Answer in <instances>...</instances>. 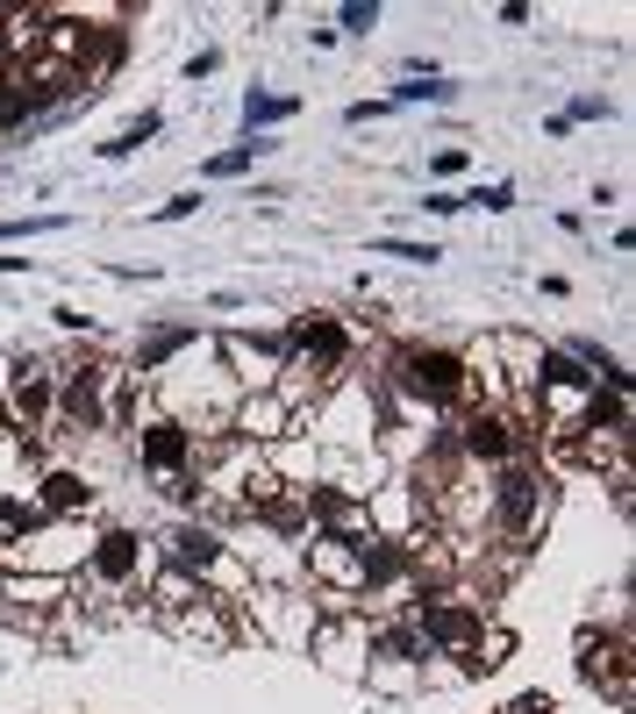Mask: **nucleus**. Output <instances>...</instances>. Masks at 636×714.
Segmentation results:
<instances>
[{
    "mask_svg": "<svg viewBox=\"0 0 636 714\" xmlns=\"http://www.w3.org/2000/svg\"><path fill=\"white\" fill-rule=\"evenodd\" d=\"M601 115H608V100L586 94V100H572V115H565V121H601Z\"/></svg>",
    "mask_w": 636,
    "mask_h": 714,
    "instance_id": "nucleus-25",
    "label": "nucleus"
},
{
    "mask_svg": "<svg viewBox=\"0 0 636 714\" xmlns=\"http://www.w3.org/2000/svg\"><path fill=\"white\" fill-rule=\"evenodd\" d=\"M94 500V486H86L80 472H43V514H72Z\"/></svg>",
    "mask_w": 636,
    "mask_h": 714,
    "instance_id": "nucleus-13",
    "label": "nucleus"
},
{
    "mask_svg": "<svg viewBox=\"0 0 636 714\" xmlns=\"http://www.w3.org/2000/svg\"><path fill=\"white\" fill-rule=\"evenodd\" d=\"M393 94H401V100H451V86H444V79H430V72H407V79L393 86Z\"/></svg>",
    "mask_w": 636,
    "mask_h": 714,
    "instance_id": "nucleus-19",
    "label": "nucleus"
},
{
    "mask_svg": "<svg viewBox=\"0 0 636 714\" xmlns=\"http://www.w3.org/2000/svg\"><path fill=\"white\" fill-rule=\"evenodd\" d=\"M380 22V8H372V0H351V8H343V29H372Z\"/></svg>",
    "mask_w": 636,
    "mask_h": 714,
    "instance_id": "nucleus-23",
    "label": "nucleus"
},
{
    "mask_svg": "<svg viewBox=\"0 0 636 714\" xmlns=\"http://www.w3.org/2000/svg\"><path fill=\"white\" fill-rule=\"evenodd\" d=\"M193 207H201V193H179V201H165V207H158V215H165V222H187Z\"/></svg>",
    "mask_w": 636,
    "mask_h": 714,
    "instance_id": "nucleus-24",
    "label": "nucleus"
},
{
    "mask_svg": "<svg viewBox=\"0 0 636 714\" xmlns=\"http://www.w3.org/2000/svg\"><path fill=\"white\" fill-rule=\"evenodd\" d=\"M372 257H401V265H436V243H401V236H372Z\"/></svg>",
    "mask_w": 636,
    "mask_h": 714,
    "instance_id": "nucleus-15",
    "label": "nucleus"
},
{
    "mask_svg": "<svg viewBox=\"0 0 636 714\" xmlns=\"http://www.w3.org/2000/svg\"><path fill=\"white\" fill-rule=\"evenodd\" d=\"M458 450H465V458H479V465H508L515 450H522V436H515V415H508V407H473V415H465Z\"/></svg>",
    "mask_w": 636,
    "mask_h": 714,
    "instance_id": "nucleus-4",
    "label": "nucleus"
},
{
    "mask_svg": "<svg viewBox=\"0 0 636 714\" xmlns=\"http://www.w3.org/2000/svg\"><path fill=\"white\" fill-rule=\"evenodd\" d=\"M187 343H193V329H158V337H150L144 351H136V379L165 372V358H172V351H187Z\"/></svg>",
    "mask_w": 636,
    "mask_h": 714,
    "instance_id": "nucleus-14",
    "label": "nucleus"
},
{
    "mask_svg": "<svg viewBox=\"0 0 636 714\" xmlns=\"http://www.w3.org/2000/svg\"><path fill=\"white\" fill-rule=\"evenodd\" d=\"M150 136H158V115H136L123 136H115V143H100V158H129V150H144Z\"/></svg>",
    "mask_w": 636,
    "mask_h": 714,
    "instance_id": "nucleus-16",
    "label": "nucleus"
},
{
    "mask_svg": "<svg viewBox=\"0 0 636 714\" xmlns=\"http://www.w3.org/2000/svg\"><path fill=\"white\" fill-rule=\"evenodd\" d=\"M623 636H608V643H586V658H580V672L586 679H594V686H601V679H608V686L615 693H629V664H623Z\"/></svg>",
    "mask_w": 636,
    "mask_h": 714,
    "instance_id": "nucleus-12",
    "label": "nucleus"
},
{
    "mask_svg": "<svg viewBox=\"0 0 636 714\" xmlns=\"http://www.w3.org/2000/svg\"><path fill=\"white\" fill-rule=\"evenodd\" d=\"M286 115H294V100H279V94H251V100H244V121H251V129H265V121H286Z\"/></svg>",
    "mask_w": 636,
    "mask_h": 714,
    "instance_id": "nucleus-17",
    "label": "nucleus"
},
{
    "mask_svg": "<svg viewBox=\"0 0 636 714\" xmlns=\"http://www.w3.org/2000/svg\"><path fill=\"white\" fill-rule=\"evenodd\" d=\"M372 650H380V658H422V636L415 629H380Z\"/></svg>",
    "mask_w": 636,
    "mask_h": 714,
    "instance_id": "nucleus-18",
    "label": "nucleus"
},
{
    "mask_svg": "<svg viewBox=\"0 0 636 714\" xmlns=\"http://www.w3.org/2000/svg\"><path fill=\"white\" fill-rule=\"evenodd\" d=\"M487 508H494V529H501L508 543H529L537 522L551 514V486L529 472V465H501V472L487 479Z\"/></svg>",
    "mask_w": 636,
    "mask_h": 714,
    "instance_id": "nucleus-2",
    "label": "nucleus"
},
{
    "mask_svg": "<svg viewBox=\"0 0 636 714\" xmlns=\"http://www.w3.org/2000/svg\"><path fill=\"white\" fill-rule=\"evenodd\" d=\"M286 351H308L322 372H337V364L351 358V329L329 322V315H315V322H294V329H286Z\"/></svg>",
    "mask_w": 636,
    "mask_h": 714,
    "instance_id": "nucleus-11",
    "label": "nucleus"
},
{
    "mask_svg": "<svg viewBox=\"0 0 636 714\" xmlns=\"http://www.w3.org/2000/svg\"><path fill=\"white\" fill-rule=\"evenodd\" d=\"M393 386L415 393V401H430V407H458L465 393H473V364H465L458 351H430V343H415V351L393 358Z\"/></svg>",
    "mask_w": 636,
    "mask_h": 714,
    "instance_id": "nucleus-1",
    "label": "nucleus"
},
{
    "mask_svg": "<svg viewBox=\"0 0 636 714\" xmlns=\"http://www.w3.org/2000/svg\"><path fill=\"white\" fill-rule=\"evenodd\" d=\"M465 207H487V215H501V207H515V193L508 187H473V193H458Z\"/></svg>",
    "mask_w": 636,
    "mask_h": 714,
    "instance_id": "nucleus-22",
    "label": "nucleus"
},
{
    "mask_svg": "<svg viewBox=\"0 0 636 714\" xmlns=\"http://www.w3.org/2000/svg\"><path fill=\"white\" fill-rule=\"evenodd\" d=\"M8 422H14V415H8V401H0V436H8Z\"/></svg>",
    "mask_w": 636,
    "mask_h": 714,
    "instance_id": "nucleus-26",
    "label": "nucleus"
},
{
    "mask_svg": "<svg viewBox=\"0 0 636 714\" xmlns=\"http://www.w3.org/2000/svg\"><path fill=\"white\" fill-rule=\"evenodd\" d=\"M108 364H80V372L57 386V407H65V422L72 429H108Z\"/></svg>",
    "mask_w": 636,
    "mask_h": 714,
    "instance_id": "nucleus-6",
    "label": "nucleus"
},
{
    "mask_svg": "<svg viewBox=\"0 0 636 714\" xmlns=\"http://www.w3.org/2000/svg\"><path fill=\"white\" fill-rule=\"evenodd\" d=\"M86 572H94L100 586H129L136 572H144V536H136V529H108V536L94 543V557H86Z\"/></svg>",
    "mask_w": 636,
    "mask_h": 714,
    "instance_id": "nucleus-10",
    "label": "nucleus"
},
{
    "mask_svg": "<svg viewBox=\"0 0 636 714\" xmlns=\"http://www.w3.org/2000/svg\"><path fill=\"white\" fill-rule=\"evenodd\" d=\"M308 565L322 572L329 586H343V594H365V579H358V529H322L308 551Z\"/></svg>",
    "mask_w": 636,
    "mask_h": 714,
    "instance_id": "nucleus-8",
    "label": "nucleus"
},
{
    "mask_svg": "<svg viewBox=\"0 0 636 714\" xmlns=\"http://www.w3.org/2000/svg\"><path fill=\"white\" fill-rule=\"evenodd\" d=\"M136 458L150 465V472H165V479H179V472H193V429L187 422H144L136 429Z\"/></svg>",
    "mask_w": 636,
    "mask_h": 714,
    "instance_id": "nucleus-5",
    "label": "nucleus"
},
{
    "mask_svg": "<svg viewBox=\"0 0 636 714\" xmlns=\"http://www.w3.org/2000/svg\"><path fill=\"white\" fill-rule=\"evenodd\" d=\"M43 230H65V215H14V222H0V243H14V236H43Z\"/></svg>",
    "mask_w": 636,
    "mask_h": 714,
    "instance_id": "nucleus-20",
    "label": "nucleus"
},
{
    "mask_svg": "<svg viewBox=\"0 0 636 714\" xmlns=\"http://www.w3.org/2000/svg\"><path fill=\"white\" fill-rule=\"evenodd\" d=\"M51 407H57V379L51 372H43V364H14V379H8V415L14 422H22V429H36V422L43 415H51Z\"/></svg>",
    "mask_w": 636,
    "mask_h": 714,
    "instance_id": "nucleus-9",
    "label": "nucleus"
},
{
    "mask_svg": "<svg viewBox=\"0 0 636 714\" xmlns=\"http://www.w3.org/2000/svg\"><path fill=\"white\" fill-rule=\"evenodd\" d=\"M165 565L187 572V579H208V572H222V536L201 522H179L172 536H165Z\"/></svg>",
    "mask_w": 636,
    "mask_h": 714,
    "instance_id": "nucleus-7",
    "label": "nucleus"
},
{
    "mask_svg": "<svg viewBox=\"0 0 636 714\" xmlns=\"http://www.w3.org/2000/svg\"><path fill=\"white\" fill-rule=\"evenodd\" d=\"M415 636L473 658V650L487 643V615H479L473 600H458V594H436V600H415Z\"/></svg>",
    "mask_w": 636,
    "mask_h": 714,
    "instance_id": "nucleus-3",
    "label": "nucleus"
},
{
    "mask_svg": "<svg viewBox=\"0 0 636 714\" xmlns=\"http://www.w3.org/2000/svg\"><path fill=\"white\" fill-rule=\"evenodd\" d=\"M251 150H257V143H236V150H222V158H208V179H236V172L251 164Z\"/></svg>",
    "mask_w": 636,
    "mask_h": 714,
    "instance_id": "nucleus-21",
    "label": "nucleus"
}]
</instances>
